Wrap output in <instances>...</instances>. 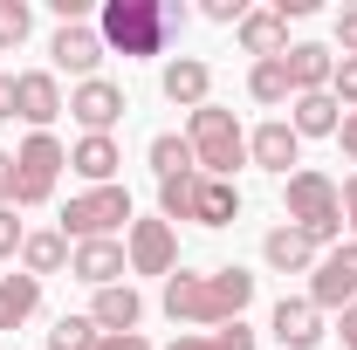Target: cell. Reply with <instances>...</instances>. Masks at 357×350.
<instances>
[{"instance_id": "4dcf8cb0", "label": "cell", "mask_w": 357, "mask_h": 350, "mask_svg": "<svg viewBox=\"0 0 357 350\" xmlns=\"http://www.w3.org/2000/svg\"><path fill=\"white\" fill-rule=\"evenodd\" d=\"M330 96H337V110H357V55L337 62V76H330Z\"/></svg>"}, {"instance_id": "7a4b0ae2", "label": "cell", "mask_w": 357, "mask_h": 350, "mask_svg": "<svg viewBox=\"0 0 357 350\" xmlns=\"http://www.w3.org/2000/svg\"><path fill=\"white\" fill-rule=\"evenodd\" d=\"M178 28H185L178 0H103V14H96V35L117 55H165Z\"/></svg>"}, {"instance_id": "9a60e30c", "label": "cell", "mask_w": 357, "mask_h": 350, "mask_svg": "<svg viewBox=\"0 0 357 350\" xmlns=\"http://www.w3.org/2000/svg\"><path fill=\"white\" fill-rule=\"evenodd\" d=\"M158 89H165V103H178V110H199V103H213V96H206V89H213V69H206L199 55H178V62H165Z\"/></svg>"}, {"instance_id": "44dd1931", "label": "cell", "mask_w": 357, "mask_h": 350, "mask_svg": "<svg viewBox=\"0 0 357 350\" xmlns=\"http://www.w3.org/2000/svg\"><path fill=\"white\" fill-rule=\"evenodd\" d=\"M35 309H42V282L35 275H0V337L21 330Z\"/></svg>"}, {"instance_id": "836d02e7", "label": "cell", "mask_w": 357, "mask_h": 350, "mask_svg": "<svg viewBox=\"0 0 357 350\" xmlns=\"http://www.w3.org/2000/svg\"><path fill=\"white\" fill-rule=\"evenodd\" d=\"M96 350H151L144 330H124V337H96Z\"/></svg>"}, {"instance_id": "74e56055", "label": "cell", "mask_w": 357, "mask_h": 350, "mask_svg": "<svg viewBox=\"0 0 357 350\" xmlns=\"http://www.w3.org/2000/svg\"><path fill=\"white\" fill-rule=\"evenodd\" d=\"M344 220H351V234H357V172L344 178Z\"/></svg>"}, {"instance_id": "83f0119b", "label": "cell", "mask_w": 357, "mask_h": 350, "mask_svg": "<svg viewBox=\"0 0 357 350\" xmlns=\"http://www.w3.org/2000/svg\"><path fill=\"white\" fill-rule=\"evenodd\" d=\"M151 172H158V178L199 172V165H192V144H185V137H172V131H158V137H151Z\"/></svg>"}, {"instance_id": "4fadbf2b", "label": "cell", "mask_w": 357, "mask_h": 350, "mask_svg": "<svg viewBox=\"0 0 357 350\" xmlns=\"http://www.w3.org/2000/svg\"><path fill=\"white\" fill-rule=\"evenodd\" d=\"M268 330L282 337V350H316L323 344V309H316L310 296H282L275 316H268Z\"/></svg>"}, {"instance_id": "f35d334b", "label": "cell", "mask_w": 357, "mask_h": 350, "mask_svg": "<svg viewBox=\"0 0 357 350\" xmlns=\"http://www.w3.org/2000/svg\"><path fill=\"white\" fill-rule=\"evenodd\" d=\"M0 117H14V76H0Z\"/></svg>"}, {"instance_id": "5b68a950", "label": "cell", "mask_w": 357, "mask_h": 350, "mask_svg": "<svg viewBox=\"0 0 357 350\" xmlns=\"http://www.w3.org/2000/svg\"><path fill=\"white\" fill-rule=\"evenodd\" d=\"M62 234L69 241H117L131 234V192L124 185H89L62 206Z\"/></svg>"}, {"instance_id": "d6a6232c", "label": "cell", "mask_w": 357, "mask_h": 350, "mask_svg": "<svg viewBox=\"0 0 357 350\" xmlns=\"http://www.w3.org/2000/svg\"><path fill=\"white\" fill-rule=\"evenodd\" d=\"M337 42H344V55H357V7L337 14Z\"/></svg>"}, {"instance_id": "8d00e7d4", "label": "cell", "mask_w": 357, "mask_h": 350, "mask_svg": "<svg viewBox=\"0 0 357 350\" xmlns=\"http://www.w3.org/2000/svg\"><path fill=\"white\" fill-rule=\"evenodd\" d=\"M0 206H14V151H0Z\"/></svg>"}, {"instance_id": "30bf717a", "label": "cell", "mask_w": 357, "mask_h": 350, "mask_svg": "<svg viewBox=\"0 0 357 350\" xmlns=\"http://www.w3.org/2000/svg\"><path fill=\"white\" fill-rule=\"evenodd\" d=\"M62 110H69V103H62V83H55V69H28V76H14V117H21V124L48 131Z\"/></svg>"}, {"instance_id": "ac0fdd59", "label": "cell", "mask_w": 357, "mask_h": 350, "mask_svg": "<svg viewBox=\"0 0 357 350\" xmlns=\"http://www.w3.org/2000/svg\"><path fill=\"white\" fill-rule=\"evenodd\" d=\"M282 62H289V83H296V96H316V89H330V76H337V55H330L323 42H296Z\"/></svg>"}, {"instance_id": "d590c367", "label": "cell", "mask_w": 357, "mask_h": 350, "mask_svg": "<svg viewBox=\"0 0 357 350\" xmlns=\"http://www.w3.org/2000/svg\"><path fill=\"white\" fill-rule=\"evenodd\" d=\"M337 337H344V350H357V303L337 309Z\"/></svg>"}, {"instance_id": "5bb4252c", "label": "cell", "mask_w": 357, "mask_h": 350, "mask_svg": "<svg viewBox=\"0 0 357 350\" xmlns=\"http://www.w3.org/2000/svg\"><path fill=\"white\" fill-rule=\"evenodd\" d=\"M248 165H261V172H275V178H289V165L303 172V137L275 117V124H261V131L248 137Z\"/></svg>"}, {"instance_id": "cb8c5ba5", "label": "cell", "mask_w": 357, "mask_h": 350, "mask_svg": "<svg viewBox=\"0 0 357 350\" xmlns=\"http://www.w3.org/2000/svg\"><path fill=\"white\" fill-rule=\"evenodd\" d=\"M337 96L330 89H316V96H296V117H289V131L296 137H337Z\"/></svg>"}, {"instance_id": "4316f807", "label": "cell", "mask_w": 357, "mask_h": 350, "mask_svg": "<svg viewBox=\"0 0 357 350\" xmlns=\"http://www.w3.org/2000/svg\"><path fill=\"white\" fill-rule=\"evenodd\" d=\"M172 350H255V330H248V323H227V330H192V337H178Z\"/></svg>"}, {"instance_id": "8992f818", "label": "cell", "mask_w": 357, "mask_h": 350, "mask_svg": "<svg viewBox=\"0 0 357 350\" xmlns=\"http://www.w3.org/2000/svg\"><path fill=\"white\" fill-rule=\"evenodd\" d=\"M62 165H69V151L48 131H28V144L14 151V206H42L55 192V178H62Z\"/></svg>"}, {"instance_id": "52a82bcc", "label": "cell", "mask_w": 357, "mask_h": 350, "mask_svg": "<svg viewBox=\"0 0 357 350\" xmlns=\"http://www.w3.org/2000/svg\"><path fill=\"white\" fill-rule=\"evenodd\" d=\"M310 303L316 309H351L357 303V241H337L310 268Z\"/></svg>"}, {"instance_id": "ba28073f", "label": "cell", "mask_w": 357, "mask_h": 350, "mask_svg": "<svg viewBox=\"0 0 357 350\" xmlns=\"http://www.w3.org/2000/svg\"><path fill=\"white\" fill-rule=\"evenodd\" d=\"M131 103H124V83H110V76H89V83L69 89V117L83 124V137H110V124L124 117Z\"/></svg>"}, {"instance_id": "d4e9b609", "label": "cell", "mask_w": 357, "mask_h": 350, "mask_svg": "<svg viewBox=\"0 0 357 350\" xmlns=\"http://www.w3.org/2000/svg\"><path fill=\"white\" fill-rule=\"evenodd\" d=\"M199 178H206V172L158 178V220H192V206H199Z\"/></svg>"}, {"instance_id": "7c38bea8", "label": "cell", "mask_w": 357, "mask_h": 350, "mask_svg": "<svg viewBox=\"0 0 357 350\" xmlns=\"http://www.w3.org/2000/svg\"><path fill=\"white\" fill-rule=\"evenodd\" d=\"M48 62H55V69H69L76 83H89V76H96V62H103V35H96L89 21H69V28H55Z\"/></svg>"}, {"instance_id": "484cf974", "label": "cell", "mask_w": 357, "mask_h": 350, "mask_svg": "<svg viewBox=\"0 0 357 350\" xmlns=\"http://www.w3.org/2000/svg\"><path fill=\"white\" fill-rule=\"evenodd\" d=\"M248 96H255V103H289V96H296L289 62H282V55H275V62H255V69H248Z\"/></svg>"}, {"instance_id": "2e32d148", "label": "cell", "mask_w": 357, "mask_h": 350, "mask_svg": "<svg viewBox=\"0 0 357 350\" xmlns=\"http://www.w3.org/2000/svg\"><path fill=\"white\" fill-rule=\"evenodd\" d=\"M89 323H96L103 337H124V330H137V323H144V296H137L131 282H117V289H96Z\"/></svg>"}, {"instance_id": "e575fe53", "label": "cell", "mask_w": 357, "mask_h": 350, "mask_svg": "<svg viewBox=\"0 0 357 350\" xmlns=\"http://www.w3.org/2000/svg\"><path fill=\"white\" fill-rule=\"evenodd\" d=\"M337 144H344V158L357 165V110H344V124H337Z\"/></svg>"}, {"instance_id": "f546056e", "label": "cell", "mask_w": 357, "mask_h": 350, "mask_svg": "<svg viewBox=\"0 0 357 350\" xmlns=\"http://www.w3.org/2000/svg\"><path fill=\"white\" fill-rule=\"evenodd\" d=\"M28 21H35V14H28V0H0V55L28 42Z\"/></svg>"}, {"instance_id": "277c9868", "label": "cell", "mask_w": 357, "mask_h": 350, "mask_svg": "<svg viewBox=\"0 0 357 350\" xmlns=\"http://www.w3.org/2000/svg\"><path fill=\"white\" fill-rule=\"evenodd\" d=\"M282 185H289V227H296L310 248H337V234H344V192L323 172H310V165L289 172Z\"/></svg>"}, {"instance_id": "e0dca14e", "label": "cell", "mask_w": 357, "mask_h": 350, "mask_svg": "<svg viewBox=\"0 0 357 350\" xmlns=\"http://www.w3.org/2000/svg\"><path fill=\"white\" fill-rule=\"evenodd\" d=\"M241 48L255 55V62H275V55H289V21L275 14V7H248V21L234 28Z\"/></svg>"}, {"instance_id": "8fae6325", "label": "cell", "mask_w": 357, "mask_h": 350, "mask_svg": "<svg viewBox=\"0 0 357 350\" xmlns=\"http://www.w3.org/2000/svg\"><path fill=\"white\" fill-rule=\"evenodd\" d=\"M69 275H76V282H89V289H117V282L131 275L124 241H76V248H69Z\"/></svg>"}, {"instance_id": "7402d4cb", "label": "cell", "mask_w": 357, "mask_h": 350, "mask_svg": "<svg viewBox=\"0 0 357 350\" xmlns=\"http://www.w3.org/2000/svg\"><path fill=\"white\" fill-rule=\"evenodd\" d=\"M62 261H69V234H62V227H42V234H28V241H21V275H35V282H42V275H55Z\"/></svg>"}, {"instance_id": "6da1fadb", "label": "cell", "mask_w": 357, "mask_h": 350, "mask_svg": "<svg viewBox=\"0 0 357 350\" xmlns=\"http://www.w3.org/2000/svg\"><path fill=\"white\" fill-rule=\"evenodd\" d=\"M255 303V275L248 268H206V275H165V316L192 330H227L241 323V309Z\"/></svg>"}, {"instance_id": "3957f363", "label": "cell", "mask_w": 357, "mask_h": 350, "mask_svg": "<svg viewBox=\"0 0 357 350\" xmlns=\"http://www.w3.org/2000/svg\"><path fill=\"white\" fill-rule=\"evenodd\" d=\"M185 144H192V165L206 178H234L248 165V131L234 124V110H220V103H199L185 117Z\"/></svg>"}, {"instance_id": "ffe728a7", "label": "cell", "mask_w": 357, "mask_h": 350, "mask_svg": "<svg viewBox=\"0 0 357 350\" xmlns=\"http://www.w3.org/2000/svg\"><path fill=\"white\" fill-rule=\"evenodd\" d=\"M261 261L275 268V275H310V268H316V248L303 241V234H296V227H289V220H282V227H268Z\"/></svg>"}, {"instance_id": "1f68e13d", "label": "cell", "mask_w": 357, "mask_h": 350, "mask_svg": "<svg viewBox=\"0 0 357 350\" xmlns=\"http://www.w3.org/2000/svg\"><path fill=\"white\" fill-rule=\"evenodd\" d=\"M21 241H28V227L14 220V206H0V261H14V254H21Z\"/></svg>"}, {"instance_id": "f1b7e54d", "label": "cell", "mask_w": 357, "mask_h": 350, "mask_svg": "<svg viewBox=\"0 0 357 350\" xmlns=\"http://www.w3.org/2000/svg\"><path fill=\"white\" fill-rule=\"evenodd\" d=\"M96 337H103V330H96L89 316H62V323L48 330V350H96Z\"/></svg>"}, {"instance_id": "603a6c76", "label": "cell", "mask_w": 357, "mask_h": 350, "mask_svg": "<svg viewBox=\"0 0 357 350\" xmlns=\"http://www.w3.org/2000/svg\"><path fill=\"white\" fill-rule=\"evenodd\" d=\"M192 220H199V227H234V220H241V185H234V178H199Z\"/></svg>"}, {"instance_id": "9c48e42d", "label": "cell", "mask_w": 357, "mask_h": 350, "mask_svg": "<svg viewBox=\"0 0 357 350\" xmlns=\"http://www.w3.org/2000/svg\"><path fill=\"white\" fill-rule=\"evenodd\" d=\"M124 261H131V275H172V268H178L172 220H131V234H124Z\"/></svg>"}, {"instance_id": "d6986e66", "label": "cell", "mask_w": 357, "mask_h": 350, "mask_svg": "<svg viewBox=\"0 0 357 350\" xmlns=\"http://www.w3.org/2000/svg\"><path fill=\"white\" fill-rule=\"evenodd\" d=\"M117 165H124L117 137H76L69 144V172H83L89 185H117Z\"/></svg>"}]
</instances>
